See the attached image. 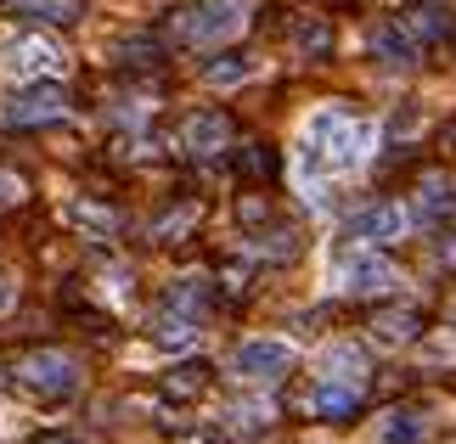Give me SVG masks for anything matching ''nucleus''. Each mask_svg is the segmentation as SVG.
<instances>
[{
  "instance_id": "nucleus-24",
  "label": "nucleus",
  "mask_w": 456,
  "mask_h": 444,
  "mask_svg": "<svg viewBox=\"0 0 456 444\" xmlns=\"http://www.w3.org/2000/svg\"><path fill=\"white\" fill-rule=\"evenodd\" d=\"M198 220H203V203H181V208H169V214L152 220V237H158V242H181Z\"/></svg>"
},
{
  "instance_id": "nucleus-14",
  "label": "nucleus",
  "mask_w": 456,
  "mask_h": 444,
  "mask_svg": "<svg viewBox=\"0 0 456 444\" xmlns=\"http://www.w3.org/2000/svg\"><path fill=\"white\" fill-rule=\"evenodd\" d=\"M366 45H372V57H378L383 68H411L417 57H423V45H417L411 34L395 23V17H383V23L366 28Z\"/></svg>"
},
{
  "instance_id": "nucleus-16",
  "label": "nucleus",
  "mask_w": 456,
  "mask_h": 444,
  "mask_svg": "<svg viewBox=\"0 0 456 444\" xmlns=\"http://www.w3.org/2000/svg\"><path fill=\"white\" fill-rule=\"evenodd\" d=\"M293 51H299L305 62H327L332 51H338V28H332V17L322 12H305V17H293Z\"/></svg>"
},
{
  "instance_id": "nucleus-13",
  "label": "nucleus",
  "mask_w": 456,
  "mask_h": 444,
  "mask_svg": "<svg viewBox=\"0 0 456 444\" xmlns=\"http://www.w3.org/2000/svg\"><path fill=\"white\" fill-rule=\"evenodd\" d=\"M305 411L315 422H349L361 411V383H338V377H322L310 388V400H305Z\"/></svg>"
},
{
  "instance_id": "nucleus-6",
  "label": "nucleus",
  "mask_w": 456,
  "mask_h": 444,
  "mask_svg": "<svg viewBox=\"0 0 456 444\" xmlns=\"http://www.w3.org/2000/svg\"><path fill=\"white\" fill-rule=\"evenodd\" d=\"M0 74L6 79H57L68 74V51H57L45 40V34H12V40H0Z\"/></svg>"
},
{
  "instance_id": "nucleus-7",
  "label": "nucleus",
  "mask_w": 456,
  "mask_h": 444,
  "mask_svg": "<svg viewBox=\"0 0 456 444\" xmlns=\"http://www.w3.org/2000/svg\"><path fill=\"white\" fill-rule=\"evenodd\" d=\"M232 371L242 383H282L293 371V343L288 337H242L232 349Z\"/></svg>"
},
{
  "instance_id": "nucleus-27",
  "label": "nucleus",
  "mask_w": 456,
  "mask_h": 444,
  "mask_svg": "<svg viewBox=\"0 0 456 444\" xmlns=\"http://www.w3.org/2000/svg\"><path fill=\"white\" fill-rule=\"evenodd\" d=\"M254 247H259V254H271V259H293V254H299V230H282V225H271L265 230V237H254Z\"/></svg>"
},
{
  "instance_id": "nucleus-29",
  "label": "nucleus",
  "mask_w": 456,
  "mask_h": 444,
  "mask_svg": "<svg viewBox=\"0 0 456 444\" xmlns=\"http://www.w3.org/2000/svg\"><path fill=\"white\" fill-rule=\"evenodd\" d=\"M242 169H248L254 181H259V174H271V152L259 147V141H254V147H242Z\"/></svg>"
},
{
  "instance_id": "nucleus-8",
  "label": "nucleus",
  "mask_w": 456,
  "mask_h": 444,
  "mask_svg": "<svg viewBox=\"0 0 456 444\" xmlns=\"http://www.w3.org/2000/svg\"><path fill=\"white\" fill-rule=\"evenodd\" d=\"M411 225H417V214H411V203H378V208H361L355 220H349V237H361V242H406L411 237Z\"/></svg>"
},
{
  "instance_id": "nucleus-19",
  "label": "nucleus",
  "mask_w": 456,
  "mask_h": 444,
  "mask_svg": "<svg viewBox=\"0 0 456 444\" xmlns=\"http://www.w3.org/2000/svg\"><path fill=\"white\" fill-rule=\"evenodd\" d=\"M411 214L423 220V225H440L445 214H456V186L445 181V174H423V181H417V203H411Z\"/></svg>"
},
{
  "instance_id": "nucleus-2",
  "label": "nucleus",
  "mask_w": 456,
  "mask_h": 444,
  "mask_svg": "<svg viewBox=\"0 0 456 444\" xmlns=\"http://www.w3.org/2000/svg\"><path fill=\"white\" fill-rule=\"evenodd\" d=\"M254 17V0H191V6L175 17V40L191 45V51H208V45H225L248 28Z\"/></svg>"
},
{
  "instance_id": "nucleus-31",
  "label": "nucleus",
  "mask_w": 456,
  "mask_h": 444,
  "mask_svg": "<svg viewBox=\"0 0 456 444\" xmlns=\"http://www.w3.org/2000/svg\"><path fill=\"white\" fill-rule=\"evenodd\" d=\"M248 276H254L248 264H225V270H220V287L225 293H242V287H248Z\"/></svg>"
},
{
  "instance_id": "nucleus-1",
  "label": "nucleus",
  "mask_w": 456,
  "mask_h": 444,
  "mask_svg": "<svg viewBox=\"0 0 456 444\" xmlns=\"http://www.w3.org/2000/svg\"><path fill=\"white\" fill-rule=\"evenodd\" d=\"M372 124L349 118L344 108H315L299 130V174H305V191L315 186V169L322 174H344V169H361L366 152H372Z\"/></svg>"
},
{
  "instance_id": "nucleus-10",
  "label": "nucleus",
  "mask_w": 456,
  "mask_h": 444,
  "mask_svg": "<svg viewBox=\"0 0 456 444\" xmlns=\"http://www.w3.org/2000/svg\"><path fill=\"white\" fill-rule=\"evenodd\" d=\"M6 23H34V28H68L85 17V0H0Z\"/></svg>"
},
{
  "instance_id": "nucleus-9",
  "label": "nucleus",
  "mask_w": 456,
  "mask_h": 444,
  "mask_svg": "<svg viewBox=\"0 0 456 444\" xmlns=\"http://www.w3.org/2000/svg\"><path fill=\"white\" fill-rule=\"evenodd\" d=\"M175 147H181L186 157H220L225 147H232V118L215 113V108H198L186 113L181 135H175Z\"/></svg>"
},
{
  "instance_id": "nucleus-3",
  "label": "nucleus",
  "mask_w": 456,
  "mask_h": 444,
  "mask_svg": "<svg viewBox=\"0 0 456 444\" xmlns=\"http://www.w3.org/2000/svg\"><path fill=\"white\" fill-rule=\"evenodd\" d=\"M400 281H406V276H400V264L383 259L372 242L344 247V254L332 259V287L349 293V298H383V293H395Z\"/></svg>"
},
{
  "instance_id": "nucleus-33",
  "label": "nucleus",
  "mask_w": 456,
  "mask_h": 444,
  "mask_svg": "<svg viewBox=\"0 0 456 444\" xmlns=\"http://www.w3.org/2000/svg\"><path fill=\"white\" fill-rule=\"evenodd\" d=\"M440 259H445V264H456V225H451V237L440 242Z\"/></svg>"
},
{
  "instance_id": "nucleus-22",
  "label": "nucleus",
  "mask_w": 456,
  "mask_h": 444,
  "mask_svg": "<svg viewBox=\"0 0 456 444\" xmlns=\"http://www.w3.org/2000/svg\"><path fill=\"white\" fill-rule=\"evenodd\" d=\"M113 62H125V68H158V62H164V45H158L152 34H125V40H113Z\"/></svg>"
},
{
  "instance_id": "nucleus-21",
  "label": "nucleus",
  "mask_w": 456,
  "mask_h": 444,
  "mask_svg": "<svg viewBox=\"0 0 456 444\" xmlns=\"http://www.w3.org/2000/svg\"><path fill=\"white\" fill-rule=\"evenodd\" d=\"M198 321H186V315H175V310H164V315H158V321H152V343L158 349H191V343H198Z\"/></svg>"
},
{
  "instance_id": "nucleus-28",
  "label": "nucleus",
  "mask_w": 456,
  "mask_h": 444,
  "mask_svg": "<svg viewBox=\"0 0 456 444\" xmlns=\"http://www.w3.org/2000/svg\"><path fill=\"white\" fill-rule=\"evenodd\" d=\"M417 130H423V113H417V108H400V113L389 118V141H406V135H417Z\"/></svg>"
},
{
  "instance_id": "nucleus-15",
  "label": "nucleus",
  "mask_w": 456,
  "mask_h": 444,
  "mask_svg": "<svg viewBox=\"0 0 456 444\" xmlns=\"http://www.w3.org/2000/svg\"><path fill=\"white\" fill-rule=\"evenodd\" d=\"M417 332H423V310H417V304L378 310V315H372V327H366V337H372L378 349H406Z\"/></svg>"
},
{
  "instance_id": "nucleus-35",
  "label": "nucleus",
  "mask_w": 456,
  "mask_h": 444,
  "mask_svg": "<svg viewBox=\"0 0 456 444\" xmlns=\"http://www.w3.org/2000/svg\"><path fill=\"white\" fill-rule=\"evenodd\" d=\"M451 147H456V130H451Z\"/></svg>"
},
{
  "instance_id": "nucleus-23",
  "label": "nucleus",
  "mask_w": 456,
  "mask_h": 444,
  "mask_svg": "<svg viewBox=\"0 0 456 444\" xmlns=\"http://www.w3.org/2000/svg\"><path fill=\"white\" fill-rule=\"evenodd\" d=\"M271 405L265 400H248V405H232V411H225V428H232L237 439H254V433H265L271 428Z\"/></svg>"
},
{
  "instance_id": "nucleus-17",
  "label": "nucleus",
  "mask_w": 456,
  "mask_h": 444,
  "mask_svg": "<svg viewBox=\"0 0 456 444\" xmlns=\"http://www.w3.org/2000/svg\"><path fill=\"white\" fill-rule=\"evenodd\" d=\"M57 214H62L68 230H79V237H91V242H102V237H113V230H118V214H113L108 203H91V198H68Z\"/></svg>"
},
{
  "instance_id": "nucleus-30",
  "label": "nucleus",
  "mask_w": 456,
  "mask_h": 444,
  "mask_svg": "<svg viewBox=\"0 0 456 444\" xmlns=\"http://www.w3.org/2000/svg\"><path fill=\"white\" fill-rule=\"evenodd\" d=\"M23 198H28V186L17 181V174H6V169H0V208H6V203H23Z\"/></svg>"
},
{
  "instance_id": "nucleus-26",
  "label": "nucleus",
  "mask_w": 456,
  "mask_h": 444,
  "mask_svg": "<svg viewBox=\"0 0 456 444\" xmlns=\"http://www.w3.org/2000/svg\"><path fill=\"white\" fill-rule=\"evenodd\" d=\"M327 377L361 383V377H366V354H361L355 343H332V349H327Z\"/></svg>"
},
{
  "instance_id": "nucleus-5",
  "label": "nucleus",
  "mask_w": 456,
  "mask_h": 444,
  "mask_svg": "<svg viewBox=\"0 0 456 444\" xmlns=\"http://www.w3.org/2000/svg\"><path fill=\"white\" fill-rule=\"evenodd\" d=\"M12 377L34 388V394H45V400H68V394H79V383H85V371L74 354H62V349H28L23 360L12 366Z\"/></svg>"
},
{
  "instance_id": "nucleus-4",
  "label": "nucleus",
  "mask_w": 456,
  "mask_h": 444,
  "mask_svg": "<svg viewBox=\"0 0 456 444\" xmlns=\"http://www.w3.org/2000/svg\"><path fill=\"white\" fill-rule=\"evenodd\" d=\"M68 113V91L57 79H23L17 91L0 96V124L6 130H40V124H57Z\"/></svg>"
},
{
  "instance_id": "nucleus-34",
  "label": "nucleus",
  "mask_w": 456,
  "mask_h": 444,
  "mask_svg": "<svg viewBox=\"0 0 456 444\" xmlns=\"http://www.w3.org/2000/svg\"><path fill=\"white\" fill-rule=\"evenodd\" d=\"M34 444H74V439H62V433H40Z\"/></svg>"
},
{
  "instance_id": "nucleus-12",
  "label": "nucleus",
  "mask_w": 456,
  "mask_h": 444,
  "mask_svg": "<svg viewBox=\"0 0 456 444\" xmlns=\"http://www.w3.org/2000/svg\"><path fill=\"white\" fill-rule=\"evenodd\" d=\"M395 23L428 51V45H440L451 34V12H445V0H406V6L395 12Z\"/></svg>"
},
{
  "instance_id": "nucleus-11",
  "label": "nucleus",
  "mask_w": 456,
  "mask_h": 444,
  "mask_svg": "<svg viewBox=\"0 0 456 444\" xmlns=\"http://www.w3.org/2000/svg\"><path fill=\"white\" fill-rule=\"evenodd\" d=\"M208 383H215V366L208 360H175L169 371H158V394L169 405H198L208 394Z\"/></svg>"
},
{
  "instance_id": "nucleus-32",
  "label": "nucleus",
  "mask_w": 456,
  "mask_h": 444,
  "mask_svg": "<svg viewBox=\"0 0 456 444\" xmlns=\"http://www.w3.org/2000/svg\"><path fill=\"white\" fill-rule=\"evenodd\" d=\"M6 304H17V281H12V276H0V310H6Z\"/></svg>"
},
{
  "instance_id": "nucleus-20",
  "label": "nucleus",
  "mask_w": 456,
  "mask_h": 444,
  "mask_svg": "<svg viewBox=\"0 0 456 444\" xmlns=\"http://www.w3.org/2000/svg\"><path fill=\"white\" fill-rule=\"evenodd\" d=\"M378 444H428V416L417 411H389L378 428Z\"/></svg>"
},
{
  "instance_id": "nucleus-18",
  "label": "nucleus",
  "mask_w": 456,
  "mask_h": 444,
  "mask_svg": "<svg viewBox=\"0 0 456 444\" xmlns=\"http://www.w3.org/2000/svg\"><path fill=\"white\" fill-rule=\"evenodd\" d=\"M254 74H259V57H248V51H225V57L203 62V85H208V91H237V85H248Z\"/></svg>"
},
{
  "instance_id": "nucleus-25",
  "label": "nucleus",
  "mask_w": 456,
  "mask_h": 444,
  "mask_svg": "<svg viewBox=\"0 0 456 444\" xmlns=\"http://www.w3.org/2000/svg\"><path fill=\"white\" fill-rule=\"evenodd\" d=\"M164 310L186 315V321H203V310H208V287H203V281H181V287H169V293H164Z\"/></svg>"
}]
</instances>
